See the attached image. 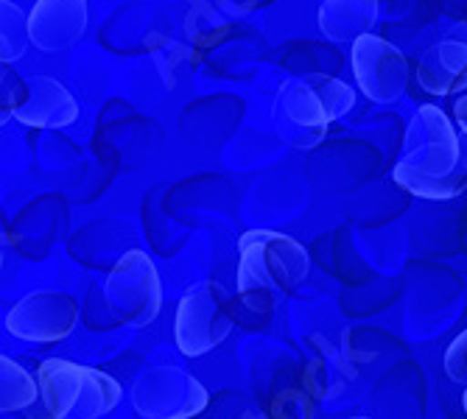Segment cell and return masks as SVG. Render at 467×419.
I'll return each mask as SVG.
<instances>
[{
	"instance_id": "cell-1",
	"label": "cell",
	"mask_w": 467,
	"mask_h": 419,
	"mask_svg": "<svg viewBox=\"0 0 467 419\" xmlns=\"http://www.w3.org/2000/svg\"><path fill=\"white\" fill-rule=\"evenodd\" d=\"M395 182L420 199H453L467 188L459 138L442 109L426 104L411 118Z\"/></svg>"
},
{
	"instance_id": "cell-2",
	"label": "cell",
	"mask_w": 467,
	"mask_h": 419,
	"mask_svg": "<svg viewBox=\"0 0 467 419\" xmlns=\"http://www.w3.org/2000/svg\"><path fill=\"white\" fill-rule=\"evenodd\" d=\"M311 261L300 240L272 230H249L238 240V293L269 311L277 297H291L308 277Z\"/></svg>"
},
{
	"instance_id": "cell-3",
	"label": "cell",
	"mask_w": 467,
	"mask_h": 419,
	"mask_svg": "<svg viewBox=\"0 0 467 419\" xmlns=\"http://www.w3.org/2000/svg\"><path fill=\"white\" fill-rule=\"evenodd\" d=\"M356 104V93L345 81L322 73H308L288 78L277 93V118L294 129H303L308 143L317 146L325 129L348 115Z\"/></svg>"
},
{
	"instance_id": "cell-4",
	"label": "cell",
	"mask_w": 467,
	"mask_h": 419,
	"mask_svg": "<svg viewBox=\"0 0 467 419\" xmlns=\"http://www.w3.org/2000/svg\"><path fill=\"white\" fill-rule=\"evenodd\" d=\"M104 300L115 322L146 327L162 308V282L143 249H132L115 263L104 282Z\"/></svg>"
},
{
	"instance_id": "cell-5",
	"label": "cell",
	"mask_w": 467,
	"mask_h": 419,
	"mask_svg": "<svg viewBox=\"0 0 467 419\" xmlns=\"http://www.w3.org/2000/svg\"><path fill=\"white\" fill-rule=\"evenodd\" d=\"M235 319L230 311V297L219 282H199L188 288L177 308V347L188 358H199L224 344Z\"/></svg>"
},
{
	"instance_id": "cell-6",
	"label": "cell",
	"mask_w": 467,
	"mask_h": 419,
	"mask_svg": "<svg viewBox=\"0 0 467 419\" xmlns=\"http://www.w3.org/2000/svg\"><path fill=\"white\" fill-rule=\"evenodd\" d=\"M207 389L174 363L149 366L132 386V405L143 419H191L207 408Z\"/></svg>"
},
{
	"instance_id": "cell-7",
	"label": "cell",
	"mask_w": 467,
	"mask_h": 419,
	"mask_svg": "<svg viewBox=\"0 0 467 419\" xmlns=\"http://www.w3.org/2000/svg\"><path fill=\"white\" fill-rule=\"evenodd\" d=\"M78 305L62 291H34L6 313V330L20 342L57 344L73 332Z\"/></svg>"
},
{
	"instance_id": "cell-8",
	"label": "cell",
	"mask_w": 467,
	"mask_h": 419,
	"mask_svg": "<svg viewBox=\"0 0 467 419\" xmlns=\"http://www.w3.org/2000/svg\"><path fill=\"white\" fill-rule=\"evenodd\" d=\"M353 73L361 93L375 104H392L406 93L409 62L392 42L364 34L353 42Z\"/></svg>"
},
{
	"instance_id": "cell-9",
	"label": "cell",
	"mask_w": 467,
	"mask_h": 419,
	"mask_svg": "<svg viewBox=\"0 0 467 419\" xmlns=\"http://www.w3.org/2000/svg\"><path fill=\"white\" fill-rule=\"evenodd\" d=\"M88 31V0H36L28 15L31 42L46 54L67 51Z\"/></svg>"
},
{
	"instance_id": "cell-10",
	"label": "cell",
	"mask_w": 467,
	"mask_h": 419,
	"mask_svg": "<svg viewBox=\"0 0 467 419\" xmlns=\"http://www.w3.org/2000/svg\"><path fill=\"white\" fill-rule=\"evenodd\" d=\"M12 115L26 126H36V129H62L78 118V104L65 90V84L48 76H36L26 81L23 98Z\"/></svg>"
},
{
	"instance_id": "cell-11",
	"label": "cell",
	"mask_w": 467,
	"mask_h": 419,
	"mask_svg": "<svg viewBox=\"0 0 467 419\" xmlns=\"http://www.w3.org/2000/svg\"><path fill=\"white\" fill-rule=\"evenodd\" d=\"M84 377H88V366H78L65 358H48L36 369V383H39V414H28V419H70L81 389Z\"/></svg>"
},
{
	"instance_id": "cell-12",
	"label": "cell",
	"mask_w": 467,
	"mask_h": 419,
	"mask_svg": "<svg viewBox=\"0 0 467 419\" xmlns=\"http://www.w3.org/2000/svg\"><path fill=\"white\" fill-rule=\"evenodd\" d=\"M417 84L431 96L467 90V42L445 39L429 48L417 65Z\"/></svg>"
},
{
	"instance_id": "cell-13",
	"label": "cell",
	"mask_w": 467,
	"mask_h": 419,
	"mask_svg": "<svg viewBox=\"0 0 467 419\" xmlns=\"http://www.w3.org/2000/svg\"><path fill=\"white\" fill-rule=\"evenodd\" d=\"M378 20V0H325L319 9V28L325 36L345 42L369 34Z\"/></svg>"
},
{
	"instance_id": "cell-14",
	"label": "cell",
	"mask_w": 467,
	"mask_h": 419,
	"mask_svg": "<svg viewBox=\"0 0 467 419\" xmlns=\"http://www.w3.org/2000/svg\"><path fill=\"white\" fill-rule=\"evenodd\" d=\"M120 400V386L115 377H109L101 369L88 366V377H84V389L81 397L70 414V419H101L109 411H115Z\"/></svg>"
},
{
	"instance_id": "cell-15",
	"label": "cell",
	"mask_w": 467,
	"mask_h": 419,
	"mask_svg": "<svg viewBox=\"0 0 467 419\" xmlns=\"http://www.w3.org/2000/svg\"><path fill=\"white\" fill-rule=\"evenodd\" d=\"M39 383L9 355H0V414H17L34 405Z\"/></svg>"
},
{
	"instance_id": "cell-16",
	"label": "cell",
	"mask_w": 467,
	"mask_h": 419,
	"mask_svg": "<svg viewBox=\"0 0 467 419\" xmlns=\"http://www.w3.org/2000/svg\"><path fill=\"white\" fill-rule=\"evenodd\" d=\"M0 15H4V28H0V59H4V65H9L26 54L28 42H31L28 17L15 4H9V0H4Z\"/></svg>"
},
{
	"instance_id": "cell-17",
	"label": "cell",
	"mask_w": 467,
	"mask_h": 419,
	"mask_svg": "<svg viewBox=\"0 0 467 419\" xmlns=\"http://www.w3.org/2000/svg\"><path fill=\"white\" fill-rule=\"evenodd\" d=\"M272 419H314V403L303 389H285L272 400Z\"/></svg>"
},
{
	"instance_id": "cell-18",
	"label": "cell",
	"mask_w": 467,
	"mask_h": 419,
	"mask_svg": "<svg viewBox=\"0 0 467 419\" xmlns=\"http://www.w3.org/2000/svg\"><path fill=\"white\" fill-rule=\"evenodd\" d=\"M445 372L453 383L467 386V330L459 332L445 353Z\"/></svg>"
},
{
	"instance_id": "cell-19",
	"label": "cell",
	"mask_w": 467,
	"mask_h": 419,
	"mask_svg": "<svg viewBox=\"0 0 467 419\" xmlns=\"http://www.w3.org/2000/svg\"><path fill=\"white\" fill-rule=\"evenodd\" d=\"M453 115H456L459 126H464V123H467V96H464V98H459V101L453 104Z\"/></svg>"
},
{
	"instance_id": "cell-20",
	"label": "cell",
	"mask_w": 467,
	"mask_h": 419,
	"mask_svg": "<svg viewBox=\"0 0 467 419\" xmlns=\"http://www.w3.org/2000/svg\"><path fill=\"white\" fill-rule=\"evenodd\" d=\"M462 403H464V414H467V389H464V397H462Z\"/></svg>"
},
{
	"instance_id": "cell-21",
	"label": "cell",
	"mask_w": 467,
	"mask_h": 419,
	"mask_svg": "<svg viewBox=\"0 0 467 419\" xmlns=\"http://www.w3.org/2000/svg\"><path fill=\"white\" fill-rule=\"evenodd\" d=\"M462 132H464V138H467V123H464V126H462Z\"/></svg>"
},
{
	"instance_id": "cell-22",
	"label": "cell",
	"mask_w": 467,
	"mask_h": 419,
	"mask_svg": "<svg viewBox=\"0 0 467 419\" xmlns=\"http://www.w3.org/2000/svg\"><path fill=\"white\" fill-rule=\"evenodd\" d=\"M353 419H367V416H353Z\"/></svg>"
}]
</instances>
